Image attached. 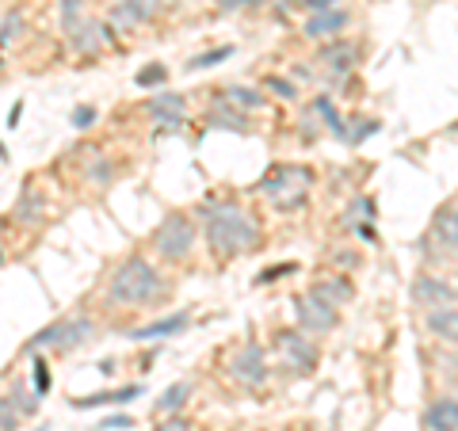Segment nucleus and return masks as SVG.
I'll list each match as a JSON object with an SVG mask.
<instances>
[{
	"label": "nucleus",
	"mask_w": 458,
	"mask_h": 431,
	"mask_svg": "<svg viewBox=\"0 0 458 431\" xmlns=\"http://www.w3.org/2000/svg\"><path fill=\"white\" fill-rule=\"evenodd\" d=\"M191 218L203 225L214 260H222V264L260 249V241H264L260 222H256L245 207H237L233 199H207V203L195 207Z\"/></svg>",
	"instance_id": "1"
},
{
	"label": "nucleus",
	"mask_w": 458,
	"mask_h": 431,
	"mask_svg": "<svg viewBox=\"0 0 458 431\" xmlns=\"http://www.w3.org/2000/svg\"><path fill=\"white\" fill-rule=\"evenodd\" d=\"M168 291V279L157 271L153 260H146L141 252H131L126 260L111 271L107 279V306L114 309H141L149 306V301H157Z\"/></svg>",
	"instance_id": "2"
},
{
	"label": "nucleus",
	"mask_w": 458,
	"mask_h": 431,
	"mask_svg": "<svg viewBox=\"0 0 458 431\" xmlns=\"http://www.w3.org/2000/svg\"><path fill=\"white\" fill-rule=\"evenodd\" d=\"M195 244H199L195 218H191V214H183V210L165 214L161 225H157L153 237H149L153 256H157V260H165V264H183V260H191Z\"/></svg>",
	"instance_id": "3"
},
{
	"label": "nucleus",
	"mask_w": 458,
	"mask_h": 431,
	"mask_svg": "<svg viewBox=\"0 0 458 431\" xmlns=\"http://www.w3.org/2000/svg\"><path fill=\"white\" fill-rule=\"evenodd\" d=\"M417 252L420 260H428L432 267H443V264H454V252H458V214H454V199H447L436 214H432V225L428 233L417 241Z\"/></svg>",
	"instance_id": "4"
},
{
	"label": "nucleus",
	"mask_w": 458,
	"mask_h": 431,
	"mask_svg": "<svg viewBox=\"0 0 458 431\" xmlns=\"http://www.w3.org/2000/svg\"><path fill=\"white\" fill-rule=\"evenodd\" d=\"M313 188V172L306 165H276L267 172V176L260 180V191L276 203V210L291 214L306 203V195Z\"/></svg>",
	"instance_id": "5"
},
{
	"label": "nucleus",
	"mask_w": 458,
	"mask_h": 431,
	"mask_svg": "<svg viewBox=\"0 0 458 431\" xmlns=\"http://www.w3.org/2000/svg\"><path fill=\"white\" fill-rule=\"evenodd\" d=\"M225 375L233 378L237 385H245V390H260V385L267 382V355H264V348L256 340H249V343H241V348L225 359Z\"/></svg>",
	"instance_id": "6"
},
{
	"label": "nucleus",
	"mask_w": 458,
	"mask_h": 431,
	"mask_svg": "<svg viewBox=\"0 0 458 431\" xmlns=\"http://www.w3.org/2000/svg\"><path fill=\"white\" fill-rule=\"evenodd\" d=\"M294 317H298V328H302L306 336H325L340 325V309L321 301L318 294H302L294 301Z\"/></svg>",
	"instance_id": "7"
},
{
	"label": "nucleus",
	"mask_w": 458,
	"mask_h": 431,
	"mask_svg": "<svg viewBox=\"0 0 458 431\" xmlns=\"http://www.w3.org/2000/svg\"><path fill=\"white\" fill-rule=\"evenodd\" d=\"M276 348L283 351L286 367H294L298 375H310V370L318 367V343H313V336H306L302 328H283L276 336Z\"/></svg>",
	"instance_id": "8"
},
{
	"label": "nucleus",
	"mask_w": 458,
	"mask_h": 431,
	"mask_svg": "<svg viewBox=\"0 0 458 431\" xmlns=\"http://www.w3.org/2000/svg\"><path fill=\"white\" fill-rule=\"evenodd\" d=\"M412 306L417 309H436V306H454V283L447 275H436V271H420L412 279Z\"/></svg>",
	"instance_id": "9"
},
{
	"label": "nucleus",
	"mask_w": 458,
	"mask_h": 431,
	"mask_svg": "<svg viewBox=\"0 0 458 431\" xmlns=\"http://www.w3.org/2000/svg\"><path fill=\"white\" fill-rule=\"evenodd\" d=\"M12 218H16V225H23V229H42V225H47V218H50V199H47V191H42L35 180L23 183Z\"/></svg>",
	"instance_id": "10"
},
{
	"label": "nucleus",
	"mask_w": 458,
	"mask_h": 431,
	"mask_svg": "<svg viewBox=\"0 0 458 431\" xmlns=\"http://www.w3.org/2000/svg\"><path fill=\"white\" fill-rule=\"evenodd\" d=\"M114 27L111 23H99V20H84L73 35H65L69 38V50H73L77 57H96V54H104L107 46H114Z\"/></svg>",
	"instance_id": "11"
},
{
	"label": "nucleus",
	"mask_w": 458,
	"mask_h": 431,
	"mask_svg": "<svg viewBox=\"0 0 458 431\" xmlns=\"http://www.w3.org/2000/svg\"><path fill=\"white\" fill-rule=\"evenodd\" d=\"M318 62L325 69H333V73H352V69L363 62V46L355 38H344V35L325 38L321 50H318Z\"/></svg>",
	"instance_id": "12"
},
{
	"label": "nucleus",
	"mask_w": 458,
	"mask_h": 431,
	"mask_svg": "<svg viewBox=\"0 0 458 431\" xmlns=\"http://www.w3.org/2000/svg\"><path fill=\"white\" fill-rule=\"evenodd\" d=\"M146 111L161 123V131H180V126L188 123V99L180 92H168V89H157L146 99Z\"/></svg>",
	"instance_id": "13"
},
{
	"label": "nucleus",
	"mask_w": 458,
	"mask_h": 431,
	"mask_svg": "<svg viewBox=\"0 0 458 431\" xmlns=\"http://www.w3.org/2000/svg\"><path fill=\"white\" fill-rule=\"evenodd\" d=\"M165 0H119V4L111 8V27L114 31H134L141 23H153L161 16Z\"/></svg>",
	"instance_id": "14"
},
{
	"label": "nucleus",
	"mask_w": 458,
	"mask_h": 431,
	"mask_svg": "<svg viewBox=\"0 0 458 431\" xmlns=\"http://www.w3.org/2000/svg\"><path fill=\"white\" fill-rule=\"evenodd\" d=\"M188 325H191V313H188V309H176V313H168V317H157V321L141 325V328H131V333H126V340H134V343L168 340V336H180Z\"/></svg>",
	"instance_id": "15"
},
{
	"label": "nucleus",
	"mask_w": 458,
	"mask_h": 431,
	"mask_svg": "<svg viewBox=\"0 0 458 431\" xmlns=\"http://www.w3.org/2000/svg\"><path fill=\"white\" fill-rule=\"evenodd\" d=\"M352 23V16L344 8H325V12H310V20L302 27V35L310 42H325V38H336L344 27Z\"/></svg>",
	"instance_id": "16"
},
{
	"label": "nucleus",
	"mask_w": 458,
	"mask_h": 431,
	"mask_svg": "<svg viewBox=\"0 0 458 431\" xmlns=\"http://www.w3.org/2000/svg\"><path fill=\"white\" fill-rule=\"evenodd\" d=\"M92 340H96V321L92 317H62V333H57L54 351H77Z\"/></svg>",
	"instance_id": "17"
},
{
	"label": "nucleus",
	"mask_w": 458,
	"mask_h": 431,
	"mask_svg": "<svg viewBox=\"0 0 458 431\" xmlns=\"http://www.w3.org/2000/svg\"><path fill=\"white\" fill-rule=\"evenodd\" d=\"M424 427L428 431H458V401H454V390L439 393L432 405L424 409Z\"/></svg>",
	"instance_id": "18"
},
{
	"label": "nucleus",
	"mask_w": 458,
	"mask_h": 431,
	"mask_svg": "<svg viewBox=\"0 0 458 431\" xmlns=\"http://www.w3.org/2000/svg\"><path fill=\"white\" fill-rule=\"evenodd\" d=\"M424 325H428V336H432L436 343H447V348H454V340H458V309L454 306L428 309Z\"/></svg>",
	"instance_id": "19"
},
{
	"label": "nucleus",
	"mask_w": 458,
	"mask_h": 431,
	"mask_svg": "<svg viewBox=\"0 0 458 431\" xmlns=\"http://www.w3.org/2000/svg\"><path fill=\"white\" fill-rule=\"evenodd\" d=\"M310 294H318L321 301H328V306H348V301L355 298V286H352V279L348 275H340V271H336V275H325V279H318V283H313L310 286Z\"/></svg>",
	"instance_id": "20"
},
{
	"label": "nucleus",
	"mask_w": 458,
	"mask_h": 431,
	"mask_svg": "<svg viewBox=\"0 0 458 431\" xmlns=\"http://www.w3.org/2000/svg\"><path fill=\"white\" fill-rule=\"evenodd\" d=\"M146 393V385H123V390H104V393H89V397H73L69 405L89 412V409H104V405H126V401H134Z\"/></svg>",
	"instance_id": "21"
},
{
	"label": "nucleus",
	"mask_w": 458,
	"mask_h": 431,
	"mask_svg": "<svg viewBox=\"0 0 458 431\" xmlns=\"http://www.w3.org/2000/svg\"><path fill=\"white\" fill-rule=\"evenodd\" d=\"M207 123L210 126H222V131H237V134L249 131V114L237 111V107H229L222 96H214V107L207 111Z\"/></svg>",
	"instance_id": "22"
},
{
	"label": "nucleus",
	"mask_w": 458,
	"mask_h": 431,
	"mask_svg": "<svg viewBox=\"0 0 458 431\" xmlns=\"http://www.w3.org/2000/svg\"><path fill=\"white\" fill-rule=\"evenodd\" d=\"M218 96L225 99L229 107H237V111H245V114L264 111V104H267L260 89H245V84H229V89H218Z\"/></svg>",
	"instance_id": "23"
},
{
	"label": "nucleus",
	"mask_w": 458,
	"mask_h": 431,
	"mask_svg": "<svg viewBox=\"0 0 458 431\" xmlns=\"http://www.w3.org/2000/svg\"><path fill=\"white\" fill-rule=\"evenodd\" d=\"M191 393H195V382H172L168 390L157 397V416H176V412H183V409H188V401H191Z\"/></svg>",
	"instance_id": "24"
},
{
	"label": "nucleus",
	"mask_w": 458,
	"mask_h": 431,
	"mask_svg": "<svg viewBox=\"0 0 458 431\" xmlns=\"http://www.w3.org/2000/svg\"><path fill=\"white\" fill-rule=\"evenodd\" d=\"M23 35H27V16H23V8H8L4 16H0V50H12Z\"/></svg>",
	"instance_id": "25"
},
{
	"label": "nucleus",
	"mask_w": 458,
	"mask_h": 431,
	"mask_svg": "<svg viewBox=\"0 0 458 431\" xmlns=\"http://www.w3.org/2000/svg\"><path fill=\"white\" fill-rule=\"evenodd\" d=\"M84 20H89V0H57V23H62V35H73Z\"/></svg>",
	"instance_id": "26"
},
{
	"label": "nucleus",
	"mask_w": 458,
	"mask_h": 431,
	"mask_svg": "<svg viewBox=\"0 0 458 431\" xmlns=\"http://www.w3.org/2000/svg\"><path fill=\"white\" fill-rule=\"evenodd\" d=\"M313 111H318L321 119H325V131L344 141V134H348V126H344V119H340V111H336L333 99H328V96H318V99H313Z\"/></svg>",
	"instance_id": "27"
},
{
	"label": "nucleus",
	"mask_w": 458,
	"mask_h": 431,
	"mask_svg": "<svg viewBox=\"0 0 458 431\" xmlns=\"http://www.w3.org/2000/svg\"><path fill=\"white\" fill-rule=\"evenodd\" d=\"M134 84L141 92H157V89H165L168 84V65L165 62H153V65H146L141 73L134 77Z\"/></svg>",
	"instance_id": "28"
},
{
	"label": "nucleus",
	"mask_w": 458,
	"mask_h": 431,
	"mask_svg": "<svg viewBox=\"0 0 458 431\" xmlns=\"http://www.w3.org/2000/svg\"><path fill=\"white\" fill-rule=\"evenodd\" d=\"M50 385H54V375H50L47 355H35V359H31V390H35L38 397H47Z\"/></svg>",
	"instance_id": "29"
},
{
	"label": "nucleus",
	"mask_w": 458,
	"mask_h": 431,
	"mask_svg": "<svg viewBox=\"0 0 458 431\" xmlns=\"http://www.w3.org/2000/svg\"><path fill=\"white\" fill-rule=\"evenodd\" d=\"M8 401H12V409H16L20 416H35L38 412V405H42V397L35 393V390H23V385H16L12 393H4Z\"/></svg>",
	"instance_id": "30"
},
{
	"label": "nucleus",
	"mask_w": 458,
	"mask_h": 431,
	"mask_svg": "<svg viewBox=\"0 0 458 431\" xmlns=\"http://www.w3.org/2000/svg\"><path fill=\"white\" fill-rule=\"evenodd\" d=\"M92 153H96V149H92ZM84 180L96 183V188H104V183L114 180V165L107 161L104 153H96V156H92V165H89V172H84Z\"/></svg>",
	"instance_id": "31"
},
{
	"label": "nucleus",
	"mask_w": 458,
	"mask_h": 431,
	"mask_svg": "<svg viewBox=\"0 0 458 431\" xmlns=\"http://www.w3.org/2000/svg\"><path fill=\"white\" fill-rule=\"evenodd\" d=\"M370 218H375V199L370 195H360L348 210H344V225H360V222H370Z\"/></svg>",
	"instance_id": "32"
},
{
	"label": "nucleus",
	"mask_w": 458,
	"mask_h": 431,
	"mask_svg": "<svg viewBox=\"0 0 458 431\" xmlns=\"http://www.w3.org/2000/svg\"><path fill=\"white\" fill-rule=\"evenodd\" d=\"M225 57H233V46H214L207 54H195L188 62V69H191V73H195V69H214V65H222Z\"/></svg>",
	"instance_id": "33"
},
{
	"label": "nucleus",
	"mask_w": 458,
	"mask_h": 431,
	"mask_svg": "<svg viewBox=\"0 0 458 431\" xmlns=\"http://www.w3.org/2000/svg\"><path fill=\"white\" fill-rule=\"evenodd\" d=\"M260 84H264L267 92H276L279 99H298V89H294V80H286V77H279V73H267V77H264Z\"/></svg>",
	"instance_id": "34"
},
{
	"label": "nucleus",
	"mask_w": 458,
	"mask_h": 431,
	"mask_svg": "<svg viewBox=\"0 0 458 431\" xmlns=\"http://www.w3.org/2000/svg\"><path fill=\"white\" fill-rule=\"evenodd\" d=\"M20 420H23V416L12 409V401L4 393H0V431H20Z\"/></svg>",
	"instance_id": "35"
},
{
	"label": "nucleus",
	"mask_w": 458,
	"mask_h": 431,
	"mask_svg": "<svg viewBox=\"0 0 458 431\" xmlns=\"http://www.w3.org/2000/svg\"><path fill=\"white\" fill-rule=\"evenodd\" d=\"M96 119H99V111H96L92 104H81V107L73 111V126H77V131H92Z\"/></svg>",
	"instance_id": "36"
},
{
	"label": "nucleus",
	"mask_w": 458,
	"mask_h": 431,
	"mask_svg": "<svg viewBox=\"0 0 458 431\" xmlns=\"http://www.w3.org/2000/svg\"><path fill=\"white\" fill-rule=\"evenodd\" d=\"M298 271V264H276V267H267L260 279H256V286H267V283H279L283 275H294Z\"/></svg>",
	"instance_id": "37"
},
{
	"label": "nucleus",
	"mask_w": 458,
	"mask_h": 431,
	"mask_svg": "<svg viewBox=\"0 0 458 431\" xmlns=\"http://www.w3.org/2000/svg\"><path fill=\"white\" fill-rule=\"evenodd\" d=\"M153 431H195V424L188 420V416H161V424H157Z\"/></svg>",
	"instance_id": "38"
},
{
	"label": "nucleus",
	"mask_w": 458,
	"mask_h": 431,
	"mask_svg": "<svg viewBox=\"0 0 458 431\" xmlns=\"http://www.w3.org/2000/svg\"><path fill=\"white\" fill-rule=\"evenodd\" d=\"M363 126H355V131H348V134H344V141H352V146H360V141H367L370 134H375L378 131V123L375 119H360Z\"/></svg>",
	"instance_id": "39"
},
{
	"label": "nucleus",
	"mask_w": 458,
	"mask_h": 431,
	"mask_svg": "<svg viewBox=\"0 0 458 431\" xmlns=\"http://www.w3.org/2000/svg\"><path fill=\"white\" fill-rule=\"evenodd\" d=\"M99 427H104V431H126V427H134V420H131V416H107Z\"/></svg>",
	"instance_id": "40"
},
{
	"label": "nucleus",
	"mask_w": 458,
	"mask_h": 431,
	"mask_svg": "<svg viewBox=\"0 0 458 431\" xmlns=\"http://www.w3.org/2000/svg\"><path fill=\"white\" fill-rule=\"evenodd\" d=\"M256 4H264V0H218L222 12H241V8H256Z\"/></svg>",
	"instance_id": "41"
},
{
	"label": "nucleus",
	"mask_w": 458,
	"mask_h": 431,
	"mask_svg": "<svg viewBox=\"0 0 458 431\" xmlns=\"http://www.w3.org/2000/svg\"><path fill=\"white\" fill-rule=\"evenodd\" d=\"M20 119H23V99H16V104H12V111H8V131H16Z\"/></svg>",
	"instance_id": "42"
},
{
	"label": "nucleus",
	"mask_w": 458,
	"mask_h": 431,
	"mask_svg": "<svg viewBox=\"0 0 458 431\" xmlns=\"http://www.w3.org/2000/svg\"><path fill=\"white\" fill-rule=\"evenodd\" d=\"M306 12H325V8H336V0H302Z\"/></svg>",
	"instance_id": "43"
},
{
	"label": "nucleus",
	"mask_w": 458,
	"mask_h": 431,
	"mask_svg": "<svg viewBox=\"0 0 458 431\" xmlns=\"http://www.w3.org/2000/svg\"><path fill=\"white\" fill-rule=\"evenodd\" d=\"M0 161H8V149H4V141H0Z\"/></svg>",
	"instance_id": "44"
},
{
	"label": "nucleus",
	"mask_w": 458,
	"mask_h": 431,
	"mask_svg": "<svg viewBox=\"0 0 458 431\" xmlns=\"http://www.w3.org/2000/svg\"><path fill=\"white\" fill-rule=\"evenodd\" d=\"M4 225H8V222H0V233H4Z\"/></svg>",
	"instance_id": "45"
}]
</instances>
